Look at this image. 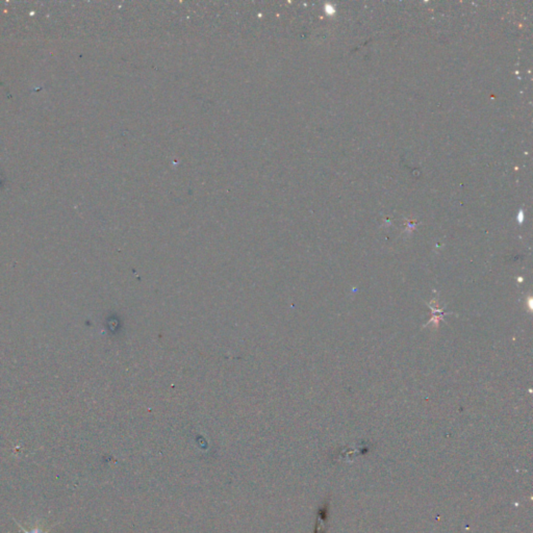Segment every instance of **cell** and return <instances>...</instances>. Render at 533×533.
I'll return each mask as SVG.
<instances>
[{
  "mask_svg": "<svg viewBox=\"0 0 533 533\" xmlns=\"http://www.w3.org/2000/svg\"><path fill=\"white\" fill-rule=\"evenodd\" d=\"M13 520H14V522H15V523H16V524L18 525V527H19V528H20V529L22 530V532H23V533H49V532H50V530H51V528H53V527L55 526V525H53V527H51V528H50V529H48V530H46V531H43V530H42V528H40V527H35V528H33L32 530H27L26 528H24L23 526H22V525H21V524H19V523H18V522H17L16 520H15V519H13Z\"/></svg>",
  "mask_w": 533,
  "mask_h": 533,
  "instance_id": "cell-1",
  "label": "cell"
},
{
  "mask_svg": "<svg viewBox=\"0 0 533 533\" xmlns=\"http://www.w3.org/2000/svg\"><path fill=\"white\" fill-rule=\"evenodd\" d=\"M326 11H327L328 13H330V14H332V13H335V6H332V5H330V6H326Z\"/></svg>",
  "mask_w": 533,
  "mask_h": 533,
  "instance_id": "cell-2",
  "label": "cell"
}]
</instances>
